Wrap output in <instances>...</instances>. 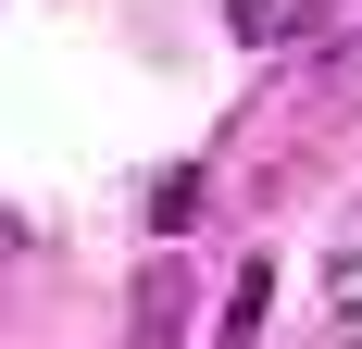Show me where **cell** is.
<instances>
[{"instance_id":"obj_1","label":"cell","mask_w":362,"mask_h":349,"mask_svg":"<svg viewBox=\"0 0 362 349\" xmlns=\"http://www.w3.org/2000/svg\"><path fill=\"white\" fill-rule=\"evenodd\" d=\"M238 50H313L325 37V0H225Z\"/></svg>"},{"instance_id":"obj_2","label":"cell","mask_w":362,"mask_h":349,"mask_svg":"<svg viewBox=\"0 0 362 349\" xmlns=\"http://www.w3.org/2000/svg\"><path fill=\"white\" fill-rule=\"evenodd\" d=\"M262 312H275V262H262V249H250V262H238V275H225V337H262Z\"/></svg>"},{"instance_id":"obj_3","label":"cell","mask_w":362,"mask_h":349,"mask_svg":"<svg viewBox=\"0 0 362 349\" xmlns=\"http://www.w3.org/2000/svg\"><path fill=\"white\" fill-rule=\"evenodd\" d=\"M187 324V275H138V349H175Z\"/></svg>"},{"instance_id":"obj_4","label":"cell","mask_w":362,"mask_h":349,"mask_svg":"<svg viewBox=\"0 0 362 349\" xmlns=\"http://www.w3.org/2000/svg\"><path fill=\"white\" fill-rule=\"evenodd\" d=\"M187 225H200V162H175L150 187V237H187Z\"/></svg>"},{"instance_id":"obj_5","label":"cell","mask_w":362,"mask_h":349,"mask_svg":"<svg viewBox=\"0 0 362 349\" xmlns=\"http://www.w3.org/2000/svg\"><path fill=\"white\" fill-rule=\"evenodd\" d=\"M325 312H337V337H362V249L325 262Z\"/></svg>"}]
</instances>
